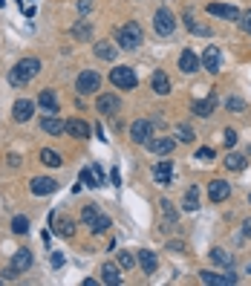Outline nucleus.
<instances>
[{
    "mask_svg": "<svg viewBox=\"0 0 251 286\" xmlns=\"http://www.w3.org/2000/svg\"><path fill=\"white\" fill-rule=\"evenodd\" d=\"M153 179L159 185H171L173 182V162L171 159H159L153 168Z\"/></svg>",
    "mask_w": 251,
    "mask_h": 286,
    "instance_id": "14",
    "label": "nucleus"
},
{
    "mask_svg": "<svg viewBox=\"0 0 251 286\" xmlns=\"http://www.w3.org/2000/svg\"><path fill=\"white\" fill-rule=\"evenodd\" d=\"M205 12L208 15H214V18H225V21H240L242 18V12L237 9V6H231V3H208L205 6Z\"/></svg>",
    "mask_w": 251,
    "mask_h": 286,
    "instance_id": "8",
    "label": "nucleus"
},
{
    "mask_svg": "<svg viewBox=\"0 0 251 286\" xmlns=\"http://www.w3.org/2000/svg\"><path fill=\"white\" fill-rule=\"evenodd\" d=\"M153 122L150 119H136L133 125H130V139L136 142V145H148L150 139H153Z\"/></svg>",
    "mask_w": 251,
    "mask_h": 286,
    "instance_id": "6",
    "label": "nucleus"
},
{
    "mask_svg": "<svg viewBox=\"0 0 251 286\" xmlns=\"http://www.w3.org/2000/svg\"><path fill=\"white\" fill-rule=\"evenodd\" d=\"M159 206H162V211H165V217H168V226H173V220H176V211H173V203H171V200H162Z\"/></svg>",
    "mask_w": 251,
    "mask_h": 286,
    "instance_id": "40",
    "label": "nucleus"
},
{
    "mask_svg": "<svg viewBox=\"0 0 251 286\" xmlns=\"http://www.w3.org/2000/svg\"><path fill=\"white\" fill-rule=\"evenodd\" d=\"M95 110H98L104 119H110V116H115L121 110V102H118V96H113V92H101V96L95 99Z\"/></svg>",
    "mask_w": 251,
    "mask_h": 286,
    "instance_id": "7",
    "label": "nucleus"
},
{
    "mask_svg": "<svg viewBox=\"0 0 251 286\" xmlns=\"http://www.w3.org/2000/svg\"><path fill=\"white\" fill-rule=\"evenodd\" d=\"M245 165H248V159H245L242 153H228V156H225V168H228V171H245Z\"/></svg>",
    "mask_w": 251,
    "mask_h": 286,
    "instance_id": "29",
    "label": "nucleus"
},
{
    "mask_svg": "<svg viewBox=\"0 0 251 286\" xmlns=\"http://www.w3.org/2000/svg\"><path fill=\"white\" fill-rule=\"evenodd\" d=\"M78 12H81V15L92 12V0H78Z\"/></svg>",
    "mask_w": 251,
    "mask_h": 286,
    "instance_id": "44",
    "label": "nucleus"
},
{
    "mask_svg": "<svg viewBox=\"0 0 251 286\" xmlns=\"http://www.w3.org/2000/svg\"><path fill=\"white\" fill-rule=\"evenodd\" d=\"M199 280L205 286H231L237 283V275H217V272H199Z\"/></svg>",
    "mask_w": 251,
    "mask_h": 286,
    "instance_id": "17",
    "label": "nucleus"
},
{
    "mask_svg": "<svg viewBox=\"0 0 251 286\" xmlns=\"http://www.w3.org/2000/svg\"><path fill=\"white\" fill-rule=\"evenodd\" d=\"M222 142H225V148H234L237 145V133L234 130H222Z\"/></svg>",
    "mask_w": 251,
    "mask_h": 286,
    "instance_id": "42",
    "label": "nucleus"
},
{
    "mask_svg": "<svg viewBox=\"0 0 251 286\" xmlns=\"http://www.w3.org/2000/svg\"><path fill=\"white\" fill-rule=\"evenodd\" d=\"M32 110H35V104L29 102V99H21V102H15V107H12V113H15V122H29V119H32Z\"/></svg>",
    "mask_w": 251,
    "mask_h": 286,
    "instance_id": "19",
    "label": "nucleus"
},
{
    "mask_svg": "<svg viewBox=\"0 0 251 286\" xmlns=\"http://www.w3.org/2000/svg\"><path fill=\"white\" fill-rule=\"evenodd\" d=\"M101 283H121V272H118V266L115 263H104L101 266Z\"/></svg>",
    "mask_w": 251,
    "mask_h": 286,
    "instance_id": "25",
    "label": "nucleus"
},
{
    "mask_svg": "<svg viewBox=\"0 0 251 286\" xmlns=\"http://www.w3.org/2000/svg\"><path fill=\"white\" fill-rule=\"evenodd\" d=\"M81 182H84V185H90V188H98V179H95L92 168H84V171H81Z\"/></svg>",
    "mask_w": 251,
    "mask_h": 286,
    "instance_id": "39",
    "label": "nucleus"
},
{
    "mask_svg": "<svg viewBox=\"0 0 251 286\" xmlns=\"http://www.w3.org/2000/svg\"><path fill=\"white\" fill-rule=\"evenodd\" d=\"M92 168V173H95V179H98V185H104V171L98 168V165H90Z\"/></svg>",
    "mask_w": 251,
    "mask_h": 286,
    "instance_id": "45",
    "label": "nucleus"
},
{
    "mask_svg": "<svg viewBox=\"0 0 251 286\" xmlns=\"http://www.w3.org/2000/svg\"><path fill=\"white\" fill-rule=\"evenodd\" d=\"M52 266H55V269H61V266H64V254H61V252L52 254Z\"/></svg>",
    "mask_w": 251,
    "mask_h": 286,
    "instance_id": "46",
    "label": "nucleus"
},
{
    "mask_svg": "<svg viewBox=\"0 0 251 286\" xmlns=\"http://www.w3.org/2000/svg\"><path fill=\"white\" fill-rule=\"evenodd\" d=\"M72 38H78V41H90L92 38V23L90 21H78L72 26Z\"/></svg>",
    "mask_w": 251,
    "mask_h": 286,
    "instance_id": "28",
    "label": "nucleus"
},
{
    "mask_svg": "<svg viewBox=\"0 0 251 286\" xmlns=\"http://www.w3.org/2000/svg\"><path fill=\"white\" fill-rule=\"evenodd\" d=\"M240 26H242V29H245V32L251 35V9H248V12H245V15L240 18Z\"/></svg>",
    "mask_w": 251,
    "mask_h": 286,
    "instance_id": "43",
    "label": "nucleus"
},
{
    "mask_svg": "<svg viewBox=\"0 0 251 286\" xmlns=\"http://www.w3.org/2000/svg\"><path fill=\"white\" fill-rule=\"evenodd\" d=\"M248 203H251V197H248Z\"/></svg>",
    "mask_w": 251,
    "mask_h": 286,
    "instance_id": "49",
    "label": "nucleus"
},
{
    "mask_svg": "<svg viewBox=\"0 0 251 286\" xmlns=\"http://www.w3.org/2000/svg\"><path fill=\"white\" fill-rule=\"evenodd\" d=\"M248 156H251V145H248Z\"/></svg>",
    "mask_w": 251,
    "mask_h": 286,
    "instance_id": "48",
    "label": "nucleus"
},
{
    "mask_svg": "<svg viewBox=\"0 0 251 286\" xmlns=\"http://www.w3.org/2000/svg\"><path fill=\"white\" fill-rule=\"evenodd\" d=\"M199 61H202V67L211 75H217L219 69H222V52H219V46H205V52L199 55Z\"/></svg>",
    "mask_w": 251,
    "mask_h": 286,
    "instance_id": "9",
    "label": "nucleus"
},
{
    "mask_svg": "<svg viewBox=\"0 0 251 286\" xmlns=\"http://www.w3.org/2000/svg\"><path fill=\"white\" fill-rule=\"evenodd\" d=\"M185 23H188V29H191V32H196V35H211V29H208V26H199V23L191 18V12L185 15Z\"/></svg>",
    "mask_w": 251,
    "mask_h": 286,
    "instance_id": "36",
    "label": "nucleus"
},
{
    "mask_svg": "<svg viewBox=\"0 0 251 286\" xmlns=\"http://www.w3.org/2000/svg\"><path fill=\"white\" fill-rule=\"evenodd\" d=\"M29 191L35 197H46V194H52V191H58V182L49 179V176H35L32 182H29Z\"/></svg>",
    "mask_w": 251,
    "mask_h": 286,
    "instance_id": "13",
    "label": "nucleus"
},
{
    "mask_svg": "<svg viewBox=\"0 0 251 286\" xmlns=\"http://www.w3.org/2000/svg\"><path fill=\"white\" fill-rule=\"evenodd\" d=\"M12 266H15V269H21V272H26V269L32 266V252H29V249L15 252V257H12Z\"/></svg>",
    "mask_w": 251,
    "mask_h": 286,
    "instance_id": "27",
    "label": "nucleus"
},
{
    "mask_svg": "<svg viewBox=\"0 0 251 286\" xmlns=\"http://www.w3.org/2000/svg\"><path fill=\"white\" fill-rule=\"evenodd\" d=\"M41 162H44L46 168H61V153H58V150L44 148V150H41Z\"/></svg>",
    "mask_w": 251,
    "mask_h": 286,
    "instance_id": "30",
    "label": "nucleus"
},
{
    "mask_svg": "<svg viewBox=\"0 0 251 286\" xmlns=\"http://www.w3.org/2000/svg\"><path fill=\"white\" fill-rule=\"evenodd\" d=\"M196 159L199 162H211L214 159V148H199L196 150Z\"/></svg>",
    "mask_w": 251,
    "mask_h": 286,
    "instance_id": "41",
    "label": "nucleus"
},
{
    "mask_svg": "<svg viewBox=\"0 0 251 286\" xmlns=\"http://www.w3.org/2000/svg\"><path fill=\"white\" fill-rule=\"evenodd\" d=\"M110 226H113V220L107 217V214H101V217L95 220V223H92L90 229H92V234H104V231L110 229Z\"/></svg>",
    "mask_w": 251,
    "mask_h": 286,
    "instance_id": "32",
    "label": "nucleus"
},
{
    "mask_svg": "<svg viewBox=\"0 0 251 286\" xmlns=\"http://www.w3.org/2000/svg\"><path fill=\"white\" fill-rule=\"evenodd\" d=\"M211 260H214V263H219V266H231V254L225 252V249H211Z\"/></svg>",
    "mask_w": 251,
    "mask_h": 286,
    "instance_id": "31",
    "label": "nucleus"
},
{
    "mask_svg": "<svg viewBox=\"0 0 251 286\" xmlns=\"http://www.w3.org/2000/svg\"><path fill=\"white\" fill-rule=\"evenodd\" d=\"M115 44L121 46V49H136V46L142 44V26H139L136 21L124 23V26L115 32Z\"/></svg>",
    "mask_w": 251,
    "mask_h": 286,
    "instance_id": "2",
    "label": "nucleus"
},
{
    "mask_svg": "<svg viewBox=\"0 0 251 286\" xmlns=\"http://www.w3.org/2000/svg\"><path fill=\"white\" fill-rule=\"evenodd\" d=\"M228 197H231V185L225 179H211V185H208V200L211 203H225Z\"/></svg>",
    "mask_w": 251,
    "mask_h": 286,
    "instance_id": "10",
    "label": "nucleus"
},
{
    "mask_svg": "<svg viewBox=\"0 0 251 286\" xmlns=\"http://www.w3.org/2000/svg\"><path fill=\"white\" fill-rule=\"evenodd\" d=\"M242 234H245V237H251V220H245V223H242Z\"/></svg>",
    "mask_w": 251,
    "mask_h": 286,
    "instance_id": "47",
    "label": "nucleus"
},
{
    "mask_svg": "<svg viewBox=\"0 0 251 286\" xmlns=\"http://www.w3.org/2000/svg\"><path fill=\"white\" fill-rule=\"evenodd\" d=\"M150 87H153L156 96H168V92H171V78H168L162 69H156V72H153V78H150Z\"/></svg>",
    "mask_w": 251,
    "mask_h": 286,
    "instance_id": "18",
    "label": "nucleus"
},
{
    "mask_svg": "<svg viewBox=\"0 0 251 286\" xmlns=\"http://www.w3.org/2000/svg\"><path fill=\"white\" fill-rule=\"evenodd\" d=\"M64 133H67V136H75V139H90V125L81 122V119H67V122H64Z\"/></svg>",
    "mask_w": 251,
    "mask_h": 286,
    "instance_id": "15",
    "label": "nucleus"
},
{
    "mask_svg": "<svg viewBox=\"0 0 251 286\" xmlns=\"http://www.w3.org/2000/svg\"><path fill=\"white\" fill-rule=\"evenodd\" d=\"M214 104H217V96L211 92V96H208L205 102H194V104H191V110H194L196 116H202V119H208V116L214 113Z\"/></svg>",
    "mask_w": 251,
    "mask_h": 286,
    "instance_id": "22",
    "label": "nucleus"
},
{
    "mask_svg": "<svg viewBox=\"0 0 251 286\" xmlns=\"http://www.w3.org/2000/svg\"><path fill=\"white\" fill-rule=\"evenodd\" d=\"M49 223H52V229H55L58 237H72V234H75V220L61 217V214H52Z\"/></svg>",
    "mask_w": 251,
    "mask_h": 286,
    "instance_id": "11",
    "label": "nucleus"
},
{
    "mask_svg": "<svg viewBox=\"0 0 251 286\" xmlns=\"http://www.w3.org/2000/svg\"><path fill=\"white\" fill-rule=\"evenodd\" d=\"M41 72V61L38 58H21L9 72V84L12 87H21V84H29Z\"/></svg>",
    "mask_w": 251,
    "mask_h": 286,
    "instance_id": "1",
    "label": "nucleus"
},
{
    "mask_svg": "<svg viewBox=\"0 0 251 286\" xmlns=\"http://www.w3.org/2000/svg\"><path fill=\"white\" fill-rule=\"evenodd\" d=\"M38 104H41V107H44L49 116L58 113V99H55V92H52V90H41V96H38Z\"/></svg>",
    "mask_w": 251,
    "mask_h": 286,
    "instance_id": "23",
    "label": "nucleus"
},
{
    "mask_svg": "<svg viewBox=\"0 0 251 286\" xmlns=\"http://www.w3.org/2000/svg\"><path fill=\"white\" fill-rule=\"evenodd\" d=\"M153 29H156V35H162V38H168V35L176 32V21H173L171 9H165V6L156 9V15H153Z\"/></svg>",
    "mask_w": 251,
    "mask_h": 286,
    "instance_id": "5",
    "label": "nucleus"
},
{
    "mask_svg": "<svg viewBox=\"0 0 251 286\" xmlns=\"http://www.w3.org/2000/svg\"><path fill=\"white\" fill-rule=\"evenodd\" d=\"M225 107H228L231 113H245V102H242V99H237V96L225 99Z\"/></svg>",
    "mask_w": 251,
    "mask_h": 286,
    "instance_id": "37",
    "label": "nucleus"
},
{
    "mask_svg": "<svg viewBox=\"0 0 251 286\" xmlns=\"http://www.w3.org/2000/svg\"><path fill=\"white\" fill-rule=\"evenodd\" d=\"M148 148H150V153H156V156H165V153H171V150H173V139H168V136H156V139H150V142H148Z\"/></svg>",
    "mask_w": 251,
    "mask_h": 286,
    "instance_id": "20",
    "label": "nucleus"
},
{
    "mask_svg": "<svg viewBox=\"0 0 251 286\" xmlns=\"http://www.w3.org/2000/svg\"><path fill=\"white\" fill-rule=\"evenodd\" d=\"M194 130H191V127L188 125H179L176 127V142H182V145H188V142H194Z\"/></svg>",
    "mask_w": 251,
    "mask_h": 286,
    "instance_id": "33",
    "label": "nucleus"
},
{
    "mask_svg": "<svg viewBox=\"0 0 251 286\" xmlns=\"http://www.w3.org/2000/svg\"><path fill=\"white\" fill-rule=\"evenodd\" d=\"M41 130L49 133V136H61L64 133V122L55 119V116H46V119H41Z\"/></svg>",
    "mask_w": 251,
    "mask_h": 286,
    "instance_id": "24",
    "label": "nucleus"
},
{
    "mask_svg": "<svg viewBox=\"0 0 251 286\" xmlns=\"http://www.w3.org/2000/svg\"><path fill=\"white\" fill-rule=\"evenodd\" d=\"M92 49H95V55L101 58V61H115V55H118V46H113L110 41H98Z\"/></svg>",
    "mask_w": 251,
    "mask_h": 286,
    "instance_id": "21",
    "label": "nucleus"
},
{
    "mask_svg": "<svg viewBox=\"0 0 251 286\" xmlns=\"http://www.w3.org/2000/svg\"><path fill=\"white\" fill-rule=\"evenodd\" d=\"M199 67H202V61H199V55H196L194 49H182V55H179V69H182L185 75H194Z\"/></svg>",
    "mask_w": 251,
    "mask_h": 286,
    "instance_id": "12",
    "label": "nucleus"
},
{
    "mask_svg": "<svg viewBox=\"0 0 251 286\" xmlns=\"http://www.w3.org/2000/svg\"><path fill=\"white\" fill-rule=\"evenodd\" d=\"M136 257H139V266H142V272H145V275H153V272H156V266H159L156 252H150V249H139Z\"/></svg>",
    "mask_w": 251,
    "mask_h": 286,
    "instance_id": "16",
    "label": "nucleus"
},
{
    "mask_svg": "<svg viewBox=\"0 0 251 286\" xmlns=\"http://www.w3.org/2000/svg\"><path fill=\"white\" fill-rule=\"evenodd\" d=\"M12 231H15V234H26V231H29V217L18 214V217L12 220Z\"/></svg>",
    "mask_w": 251,
    "mask_h": 286,
    "instance_id": "34",
    "label": "nucleus"
},
{
    "mask_svg": "<svg viewBox=\"0 0 251 286\" xmlns=\"http://www.w3.org/2000/svg\"><path fill=\"white\" fill-rule=\"evenodd\" d=\"M98 217H101V214H98V208H95V206H84V211H81V220H84L87 226H92Z\"/></svg>",
    "mask_w": 251,
    "mask_h": 286,
    "instance_id": "35",
    "label": "nucleus"
},
{
    "mask_svg": "<svg viewBox=\"0 0 251 286\" xmlns=\"http://www.w3.org/2000/svg\"><path fill=\"white\" fill-rule=\"evenodd\" d=\"M110 81H113V87H118V90H136V69L133 67H113L110 69Z\"/></svg>",
    "mask_w": 251,
    "mask_h": 286,
    "instance_id": "3",
    "label": "nucleus"
},
{
    "mask_svg": "<svg viewBox=\"0 0 251 286\" xmlns=\"http://www.w3.org/2000/svg\"><path fill=\"white\" fill-rule=\"evenodd\" d=\"M98 87H101V75H98L95 69H84V72H78L75 90H78L81 96H92V92H98Z\"/></svg>",
    "mask_w": 251,
    "mask_h": 286,
    "instance_id": "4",
    "label": "nucleus"
},
{
    "mask_svg": "<svg viewBox=\"0 0 251 286\" xmlns=\"http://www.w3.org/2000/svg\"><path fill=\"white\" fill-rule=\"evenodd\" d=\"M118 266H121V269H133V266H136V254L133 252H118Z\"/></svg>",
    "mask_w": 251,
    "mask_h": 286,
    "instance_id": "38",
    "label": "nucleus"
},
{
    "mask_svg": "<svg viewBox=\"0 0 251 286\" xmlns=\"http://www.w3.org/2000/svg\"><path fill=\"white\" fill-rule=\"evenodd\" d=\"M182 208H185V211H196V208H199V185H191V188L185 191Z\"/></svg>",
    "mask_w": 251,
    "mask_h": 286,
    "instance_id": "26",
    "label": "nucleus"
}]
</instances>
